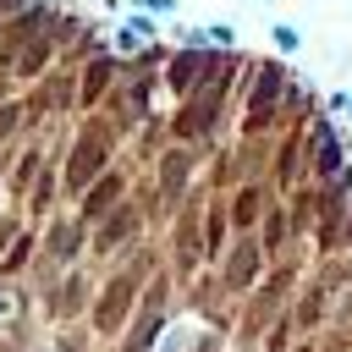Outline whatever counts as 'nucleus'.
Here are the masks:
<instances>
[{"label": "nucleus", "mask_w": 352, "mask_h": 352, "mask_svg": "<svg viewBox=\"0 0 352 352\" xmlns=\"http://www.w3.org/2000/svg\"><path fill=\"white\" fill-rule=\"evenodd\" d=\"M220 99H226V88H220V82H204V88H198L192 99H182L176 121H170V126H176V138H182V143L204 138V132L214 126V116H220Z\"/></svg>", "instance_id": "f257e3e1"}, {"label": "nucleus", "mask_w": 352, "mask_h": 352, "mask_svg": "<svg viewBox=\"0 0 352 352\" xmlns=\"http://www.w3.org/2000/svg\"><path fill=\"white\" fill-rule=\"evenodd\" d=\"M286 88H292V82H286V72H280L275 60H258V66H253V94H248L253 121H264V116H270V104H275V99H286Z\"/></svg>", "instance_id": "f03ea898"}, {"label": "nucleus", "mask_w": 352, "mask_h": 352, "mask_svg": "<svg viewBox=\"0 0 352 352\" xmlns=\"http://www.w3.org/2000/svg\"><path fill=\"white\" fill-rule=\"evenodd\" d=\"M336 170H346V148H341V132H336L330 121H319V126H314V176L330 182Z\"/></svg>", "instance_id": "7ed1b4c3"}, {"label": "nucleus", "mask_w": 352, "mask_h": 352, "mask_svg": "<svg viewBox=\"0 0 352 352\" xmlns=\"http://www.w3.org/2000/svg\"><path fill=\"white\" fill-rule=\"evenodd\" d=\"M99 165H104V143H94V138H88V143H77L72 170H66V187H72V192H82V187L94 182V170H99Z\"/></svg>", "instance_id": "20e7f679"}, {"label": "nucleus", "mask_w": 352, "mask_h": 352, "mask_svg": "<svg viewBox=\"0 0 352 352\" xmlns=\"http://www.w3.org/2000/svg\"><path fill=\"white\" fill-rule=\"evenodd\" d=\"M77 248H82V220H60V226L50 231V253H55V258H72Z\"/></svg>", "instance_id": "39448f33"}, {"label": "nucleus", "mask_w": 352, "mask_h": 352, "mask_svg": "<svg viewBox=\"0 0 352 352\" xmlns=\"http://www.w3.org/2000/svg\"><path fill=\"white\" fill-rule=\"evenodd\" d=\"M253 270H258V248H253V242L231 248V270H226V275H231V286H248V280H253Z\"/></svg>", "instance_id": "423d86ee"}, {"label": "nucleus", "mask_w": 352, "mask_h": 352, "mask_svg": "<svg viewBox=\"0 0 352 352\" xmlns=\"http://www.w3.org/2000/svg\"><path fill=\"white\" fill-rule=\"evenodd\" d=\"M22 121H28L22 99H6V104H0V143H11V138L22 132Z\"/></svg>", "instance_id": "0eeeda50"}, {"label": "nucleus", "mask_w": 352, "mask_h": 352, "mask_svg": "<svg viewBox=\"0 0 352 352\" xmlns=\"http://www.w3.org/2000/svg\"><path fill=\"white\" fill-rule=\"evenodd\" d=\"M270 44H275L280 55H297V50H302V28H292V22H275V28H270Z\"/></svg>", "instance_id": "6e6552de"}, {"label": "nucleus", "mask_w": 352, "mask_h": 352, "mask_svg": "<svg viewBox=\"0 0 352 352\" xmlns=\"http://www.w3.org/2000/svg\"><path fill=\"white\" fill-rule=\"evenodd\" d=\"M231 214H236V226H253V214H258V192H253V187H248V192H236Z\"/></svg>", "instance_id": "1a4fd4ad"}, {"label": "nucleus", "mask_w": 352, "mask_h": 352, "mask_svg": "<svg viewBox=\"0 0 352 352\" xmlns=\"http://www.w3.org/2000/svg\"><path fill=\"white\" fill-rule=\"evenodd\" d=\"M28 253H33V236H22V242H11V248H6V264H0V270H6V275H16V270L28 264Z\"/></svg>", "instance_id": "9d476101"}, {"label": "nucleus", "mask_w": 352, "mask_h": 352, "mask_svg": "<svg viewBox=\"0 0 352 352\" xmlns=\"http://www.w3.org/2000/svg\"><path fill=\"white\" fill-rule=\"evenodd\" d=\"M204 28H209V44L214 50H236V28L231 22H204Z\"/></svg>", "instance_id": "9b49d317"}, {"label": "nucleus", "mask_w": 352, "mask_h": 352, "mask_svg": "<svg viewBox=\"0 0 352 352\" xmlns=\"http://www.w3.org/2000/svg\"><path fill=\"white\" fill-rule=\"evenodd\" d=\"M176 6L182 0H132V11H143V16H176Z\"/></svg>", "instance_id": "f8f14e48"}, {"label": "nucleus", "mask_w": 352, "mask_h": 352, "mask_svg": "<svg viewBox=\"0 0 352 352\" xmlns=\"http://www.w3.org/2000/svg\"><path fill=\"white\" fill-rule=\"evenodd\" d=\"M258 6H275V0H258Z\"/></svg>", "instance_id": "ddd939ff"}, {"label": "nucleus", "mask_w": 352, "mask_h": 352, "mask_svg": "<svg viewBox=\"0 0 352 352\" xmlns=\"http://www.w3.org/2000/svg\"><path fill=\"white\" fill-rule=\"evenodd\" d=\"M346 116H352V99H346Z\"/></svg>", "instance_id": "4468645a"}]
</instances>
